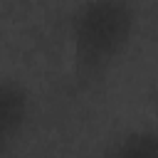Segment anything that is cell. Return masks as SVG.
Returning <instances> with one entry per match:
<instances>
[{
    "label": "cell",
    "mask_w": 158,
    "mask_h": 158,
    "mask_svg": "<svg viewBox=\"0 0 158 158\" xmlns=\"http://www.w3.org/2000/svg\"><path fill=\"white\" fill-rule=\"evenodd\" d=\"M136 0H77L64 15L69 84L77 94L101 86L138 35Z\"/></svg>",
    "instance_id": "6da1fadb"
},
{
    "label": "cell",
    "mask_w": 158,
    "mask_h": 158,
    "mask_svg": "<svg viewBox=\"0 0 158 158\" xmlns=\"http://www.w3.org/2000/svg\"><path fill=\"white\" fill-rule=\"evenodd\" d=\"M32 118V91L17 77H0V158H7Z\"/></svg>",
    "instance_id": "7a4b0ae2"
},
{
    "label": "cell",
    "mask_w": 158,
    "mask_h": 158,
    "mask_svg": "<svg viewBox=\"0 0 158 158\" xmlns=\"http://www.w3.org/2000/svg\"><path fill=\"white\" fill-rule=\"evenodd\" d=\"M104 158H158V123L123 128L111 138Z\"/></svg>",
    "instance_id": "3957f363"
}]
</instances>
